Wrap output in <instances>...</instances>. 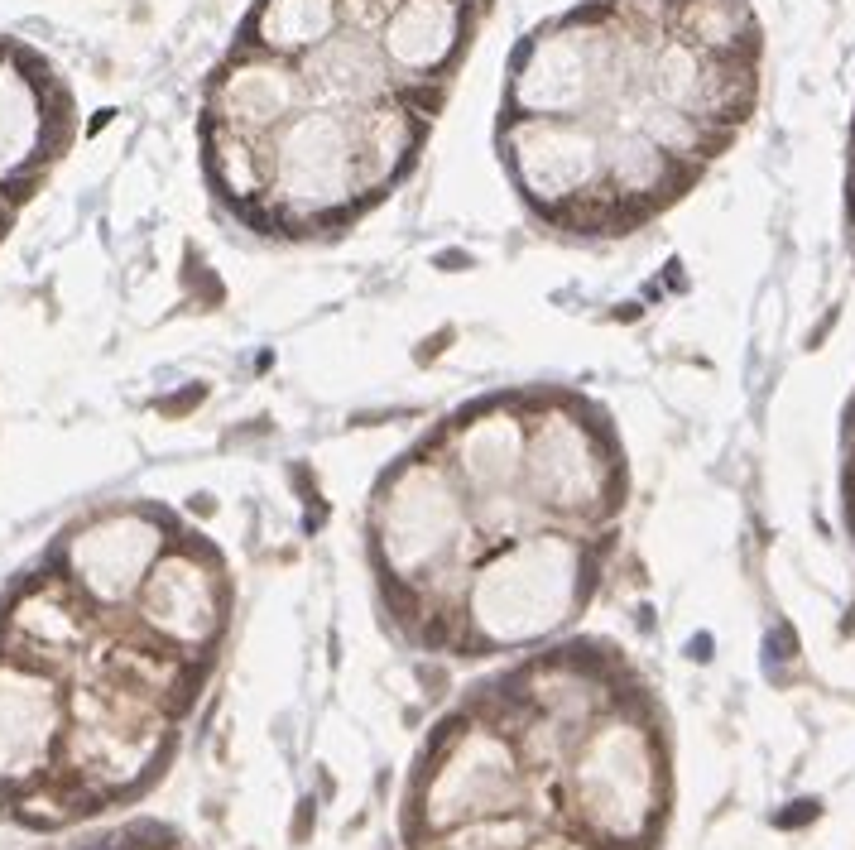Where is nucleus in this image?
<instances>
[{
  "instance_id": "nucleus-7",
  "label": "nucleus",
  "mask_w": 855,
  "mask_h": 850,
  "mask_svg": "<svg viewBox=\"0 0 855 850\" xmlns=\"http://www.w3.org/2000/svg\"><path fill=\"white\" fill-rule=\"evenodd\" d=\"M433 442L471 505L514 495L524 490V457H529V394L486 399L462 418H452Z\"/></svg>"
},
{
  "instance_id": "nucleus-6",
  "label": "nucleus",
  "mask_w": 855,
  "mask_h": 850,
  "mask_svg": "<svg viewBox=\"0 0 855 850\" xmlns=\"http://www.w3.org/2000/svg\"><path fill=\"white\" fill-rule=\"evenodd\" d=\"M226 596H231V586H226L217 548L202 543V534L183 529L149 567L145 586H140V610H145L149 630L188 639V644H207L226 625Z\"/></svg>"
},
{
  "instance_id": "nucleus-5",
  "label": "nucleus",
  "mask_w": 855,
  "mask_h": 850,
  "mask_svg": "<svg viewBox=\"0 0 855 850\" xmlns=\"http://www.w3.org/2000/svg\"><path fill=\"white\" fill-rule=\"evenodd\" d=\"M183 524L159 505H106V510L77 519L68 534L49 548V567L73 586L82 601H125L140 596L149 567Z\"/></svg>"
},
{
  "instance_id": "nucleus-3",
  "label": "nucleus",
  "mask_w": 855,
  "mask_h": 850,
  "mask_svg": "<svg viewBox=\"0 0 855 850\" xmlns=\"http://www.w3.org/2000/svg\"><path fill=\"white\" fill-rule=\"evenodd\" d=\"M524 495L543 524L596 534L620 514L625 466L611 423L577 394H529Z\"/></svg>"
},
{
  "instance_id": "nucleus-1",
  "label": "nucleus",
  "mask_w": 855,
  "mask_h": 850,
  "mask_svg": "<svg viewBox=\"0 0 855 850\" xmlns=\"http://www.w3.org/2000/svg\"><path fill=\"white\" fill-rule=\"evenodd\" d=\"M601 582L596 534L538 524L519 538L486 543L471 567L462 601V634L471 644H524L591 601Z\"/></svg>"
},
{
  "instance_id": "nucleus-8",
  "label": "nucleus",
  "mask_w": 855,
  "mask_h": 850,
  "mask_svg": "<svg viewBox=\"0 0 855 850\" xmlns=\"http://www.w3.org/2000/svg\"><path fill=\"white\" fill-rule=\"evenodd\" d=\"M308 822H318V802H313V798L298 802V822H294V836H298V841L308 836Z\"/></svg>"
},
{
  "instance_id": "nucleus-9",
  "label": "nucleus",
  "mask_w": 855,
  "mask_h": 850,
  "mask_svg": "<svg viewBox=\"0 0 855 850\" xmlns=\"http://www.w3.org/2000/svg\"><path fill=\"white\" fill-rule=\"evenodd\" d=\"M846 226H851V250H855V164H851V178H846Z\"/></svg>"
},
{
  "instance_id": "nucleus-2",
  "label": "nucleus",
  "mask_w": 855,
  "mask_h": 850,
  "mask_svg": "<svg viewBox=\"0 0 855 850\" xmlns=\"http://www.w3.org/2000/svg\"><path fill=\"white\" fill-rule=\"evenodd\" d=\"M486 538L476 534L471 500L438 442L394 462L370 495V558L399 601L423 606L428 586L452 577Z\"/></svg>"
},
{
  "instance_id": "nucleus-4",
  "label": "nucleus",
  "mask_w": 855,
  "mask_h": 850,
  "mask_svg": "<svg viewBox=\"0 0 855 850\" xmlns=\"http://www.w3.org/2000/svg\"><path fill=\"white\" fill-rule=\"evenodd\" d=\"M500 164L519 202L562 231H611L601 140L587 121L500 116Z\"/></svg>"
},
{
  "instance_id": "nucleus-11",
  "label": "nucleus",
  "mask_w": 855,
  "mask_h": 850,
  "mask_svg": "<svg viewBox=\"0 0 855 850\" xmlns=\"http://www.w3.org/2000/svg\"><path fill=\"white\" fill-rule=\"evenodd\" d=\"M851 433H855V409H851Z\"/></svg>"
},
{
  "instance_id": "nucleus-10",
  "label": "nucleus",
  "mask_w": 855,
  "mask_h": 850,
  "mask_svg": "<svg viewBox=\"0 0 855 850\" xmlns=\"http://www.w3.org/2000/svg\"><path fill=\"white\" fill-rule=\"evenodd\" d=\"M846 514H851V529H855V462H851V481H846Z\"/></svg>"
}]
</instances>
